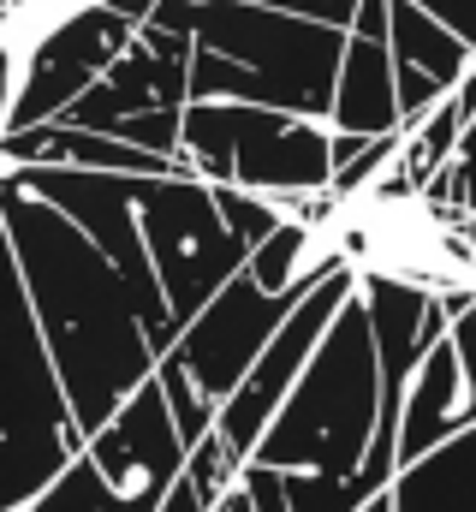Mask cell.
<instances>
[{
	"instance_id": "cell-1",
	"label": "cell",
	"mask_w": 476,
	"mask_h": 512,
	"mask_svg": "<svg viewBox=\"0 0 476 512\" xmlns=\"http://www.w3.org/2000/svg\"><path fill=\"white\" fill-rule=\"evenodd\" d=\"M6 262L36 304L84 435H96L161 370L143 298L60 203L18 179H6Z\"/></svg>"
},
{
	"instance_id": "cell-2",
	"label": "cell",
	"mask_w": 476,
	"mask_h": 512,
	"mask_svg": "<svg viewBox=\"0 0 476 512\" xmlns=\"http://www.w3.org/2000/svg\"><path fill=\"white\" fill-rule=\"evenodd\" d=\"M149 24L197 36L191 102H262L328 120L352 30L262 0H161Z\"/></svg>"
},
{
	"instance_id": "cell-3",
	"label": "cell",
	"mask_w": 476,
	"mask_h": 512,
	"mask_svg": "<svg viewBox=\"0 0 476 512\" xmlns=\"http://www.w3.org/2000/svg\"><path fill=\"white\" fill-rule=\"evenodd\" d=\"M381 405H387L381 352H375V328H369V304L357 280L352 304L334 316L310 370L286 393L256 459L280 471H363L375 429H381Z\"/></svg>"
},
{
	"instance_id": "cell-4",
	"label": "cell",
	"mask_w": 476,
	"mask_h": 512,
	"mask_svg": "<svg viewBox=\"0 0 476 512\" xmlns=\"http://www.w3.org/2000/svg\"><path fill=\"white\" fill-rule=\"evenodd\" d=\"M185 155L209 185H250L280 203L334 191V126L262 102H191Z\"/></svg>"
},
{
	"instance_id": "cell-5",
	"label": "cell",
	"mask_w": 476,
	"mask_h": 512,
	"mask_svg": "<svg viewBox=\"0 0 476 512\" xmlns=\"http://www.w3.org/2000/svg\"><path fill=\"white\" fill-rule=\"evenodd\" d=\"M90 447L36 304L6 262V512L30 507Z\"/></svg>"
},
{
	"instance_id": "cell-6",
	"label": "cell",
	"mask_w": 476,
	"mask_h": 512,
	"mask_svg": "<svg viewBox=\"0 0 476 512\" xmlns=\"http://www.w3.org/2000/svg\"><path fill=\"white\" fill-rule=\"evenodd\" d=\"M137 215H143V239H149L161 292H167L179 328L197 322L227 292V280H238L250 268V245L227 227L215 185L197 173L137 179Z\"/></svg>"
},
{
	"instance_id": "cell-7",
	"label": "cell",
	"mask_w": 476,
	"mask_h": 512,
	"mask_svg": "<svg viewBox=\"0 0 476 512\" xmlns=\"http://www.w3.org/2000/svg\"><path fill=\"white\" fill-rule=\"evenodd\" d=\"M137 18L119 0H78L24 54H6V131L60 120L119 54L137 42Z\"/></svg>"
},
{
	"instance_id": "cell-8",
	"label": "cell",
	"mask_w": 476,
	"mask_h": 512,
	"mask_svg": "<svg viewBox=\"0 0 476 512\" xmlns=\"http://www.w3.org/2000/svg\"><path fill=\"white\" fill-rule=\"evenodd\" d=\"M357 268H340V274H328L286 322H280V334L268 340V352L250 364V376L227 393V405H221V417H215V429L227 435V447H233L238 459H256V447H262V435L274 429V417H280V405H286V393L298 387V376L310 370V358H316V346L328 340V328H334V316L352 304L357 292Z\"/></svg>"
},
{
	"instance_id": "cell-9",
	"label": "cell",
	"mask_w": 476,
	"mask_h": 512,
	"mask_svg": "<svg viewBox=\"0 0 476 512\" xmlns=\"http://www.w3.org/2000/svg\"><path fill=\"white\" fill-rule=\"evenodd\" d=\"M191 60H197V36L143 24L137 42L108 66V78H96L60 120L119 137L143 114H179V108H191Z\"/></svg>"
},
{
	"instance_id": "cell-10",
	"label": "cell",
	"mask_w": 476,
	"mask_h": 512,
	"mask_svg": "<svg viewBox=\"0 0 476 512\" xmlns=\"http://www.w3.org/2000/svg\"><path fill=\"white\" fill-rule=\"evenodd\" d=\"M304 298H280V292H268L250 268L227 280V292L197 316V322H185V334H179V346L167 352V358H179L185 370H191V382L203 387L215 405H227V393H233L244 376H250V364L268 352V340L280 334V322L298 310Z\"/></svg>"
},
{
	"instance_id": "cell-11",
	"label": "cell",
	"mask_w": 476,
	"mask_h": 512,
	"mask_svg": "<svg viewBox=\"0 0 476 512\" xmlns=\"http://www.w3.org/2000/svg\"><path fill=\"white\" fill-rule=\"evenodd\" d=\"M90 459L102 465V477L125 489V495H143V501H161L179 477H185V435L173 423V405L161 382H143L114 417L90 435Z\"/></svg>"
},
{
	"instance_id": "cell-12",
	"label": "cell",
	"mask_w": 476,
	"mask_h": 512,
	"mask_svg": "<svg viewBox=\"0 0 476 512\" xmlns=\"http://www.w3.org/2000/svg\"><path fill=\"white\" fill-rule=\"evenodd\" d=\"M363 304H369V328H375V352H381V387H387L381 423H399L405 387L417 376V364L447 340L453 316L435 292L399 286V280H363Z\"/></svg>"
},
{
	"instance_id": "cell-13",
	"label": "cell",
	"mask_w": 476,
	"mask_h": 512,
	"mask_svg": "<svg viewBox=\"0 0 476 512\" xmlns=\"http://www.w3.org/2000/svg\"><path fill=\"white\" fill-rule=\"evenodd\" d=\"M465 429H476V387L465 376V358H459L453 334H447L417 364V376L405 387V405H399V465H417L423 453L447 447Z\"/></svg>"
},
{
	"instance_id": "cell-14",
	"label": "cell",
	"mask_w": 476,
	"mask_h": 512,
	"mask_svg": "<svg viewBox=\"0 0 476 512\" xmlns=\"http://www.w3.org/2000/svg\"><path fill=\"white\" fill-rule=\"evenodd\" d=\"M328 126L363 131V137H387V131L405 126V108H399V66H393V42H387V36L352 30L346 66H340V96H334Z\"/></svg>"
},
{
	"instance_id": "cell-15",
	"label": "cell",
	"mask_w": 476,
	"mask_h": 512,
	"mask_svg": "<svg viewBox=\"0 0 476 512\" xmlns=\"http://www.w3.org/2000/svg\"><path fill=\"white\" fill-rule=\"evenodd\" d=\"M393 512H476V429L423 453L417 465H399Z\"/></svg>"
},
{
	"instance_id": "cell-16",
	"label": "cell",
	"mask_w": 476,
	"mask_h": 512,
	"mask_svg": "<svg viewBox=\"0 0 476 512\" xmlns=\"http://www.w3.org/2000/svg\"><path fill=\"white\" fill-rule=\"evenodd\" d=\"M393 60H399V66H417V72H429V78H441L447 90H459V78L476 66V48L453 30V24H441L429 6L393 0Z\"/></svg>"
},
{
	"instance_id": "cell-17",
	"label": "cell",
	"mask_w": 476,
	"mask_h": 512,
	"mask_svg": "<svg viewBox=\"0 0 476 512\" xmlns=\"http://www.w3.org/2000/svg\"><path fill=\"white\" fill-rule=\"evenodd\" d=\"M161 501H143V495H125V489H114L108 477H102V465L90 459V447L30 501V507L18 512H155Z\"/></svg>"
},
{
	"instance_id": "cell-18",
	"label": "cell",
	"mask_w": 476,
	"mask_h": 512,
	"mask_svg": "<svg viewBox=\"0 0 476 512\" xmlns=\"http://www.w3.org/2000/svg\"><path fill=\"white\" fill-rule=\"evenodd\" d=\"M155 382H161V393H167V405H173V423H179L185 447H197L203 435H215V417H221V405H215V399H209L203 387L191 382V370H185L179 358H161Z\"/></svg>"
},
{
	"instance_id": "cell-19",
	"label": "cell",
	"mask_w": 476,
	"mask_h": 512,
	"mask_svg": "<svg viewBox=\"0 0 476 512\" xmlns=\"http://www.w3.org/2000/svg\"><path fill=\"white\" fill-rule=\"evenodd\" d=\"M423 197H429L435 209H447V215H476V120L465 126V143H459L453 167H441V173L423 185Z\"/></svg>"
},
{
	"instance_id": "cell-20",
	"label": "cell",
	"mask_w": 476,
	"mask_h": 512,
	"mask_svg": "<svg viewBox=\"0 0 476 512\" xmlns=\"http://www.w3.org/2000/svg\"><path fill=\"white\" fill-rule=\"evenodd\" d=\"M244 465H250V459H238L233 447H227V435L215 429V435H203V441L191 447V459H185V477H191V483H197L209 501H221L238 477H244Z\"/></svg>"
},
{
	"instance_id": "cell-21",
	"label": "cell",
	"mask_w": 476,
	"mask_h": 512,
	"mask_svg": "<svg viewBox=\"0 0 476 512\" xmlns=\"http://www.w3.org/2000/svg\"><path fill=\"white\" fill-rule=\"evenodd\" d=\"M262 6H280V12H298V18H322V24L352 30V18H357L363 0H262Z\"/></svg>"
},
{
	"instance_id": "cell-22",
	"label": "cell",
	"mask_w": 476,
	"mask_h": 512,
	"mask_svg": "<svg viewBox=\"0 0 476 512\" xmlns=\"http://www.w3.org/2000/svg\"><path fill=\"white\" fill-rule=\"evenodd\" d=\"M417 6H429L441 24H453V30L476 48V0H417Z\"/></svg>"
},
{
	"instance_id": "cell-23",
	"label": "cell",
	"mask_w": 476,
	"mask_h": 512,
	"mask_svg": "<svg viewBox=\"0 0 476 512\" xmlns=\"http://www.w3.org/2000/svg\"><path fill=\"white\" fill-rule=\"evenodd\" d=\"M209 507H215V501H209V495H203L191 477H179V483L161 495V507H155V512H209Z\"/></svg>"
},
{
	"instance_id": "cell-24",
	"label": "cell",
	"mask_w": 476,
	"mask_h": 512,
	"mask_svg": "<svg viewBox=\"0 0 476 512\" xmlns=\"http://www.w3.org/2000/svg\"><path fill=\"white\" fill-rule=\"evenodd\" d=\"M363 512H393V489H387V495H375V501H369Z\"/></svg>"
},
{
	"instance_id": "cell-25",
	"label": "cell",
	"mask_w": 476,
	"mask_h": 512,
	"mask_svg": "<svg viewBox=\"0 0 476 512\" xmlns=\"http://www.w3.org/2000/svg\"><path fill=\"white\" fill-rule=\"evenodd\" d=\"M465 239H471V251H476V215H465Z\"/></svg>"
}]
</instances>
